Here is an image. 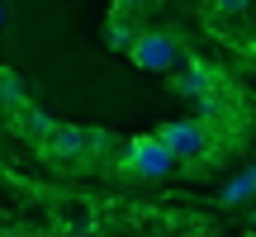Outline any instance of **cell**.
<instances>
[{
    "label": "cell",
    "instance_id": "obj_11",
    "mask_svg": "<svg viewBox=\"0 0 256 237\" xmlns=\"http://www.w3.org/2000/svg\"><path fill=\"white\" fill-rule=\"evenodd\" d=\"M114 5V14H133V10H147L152 0H110Z\"/></svg>",
    "mask_w": 256,
    "mask_h": 237
},
{
    "label": "cell",
    "instance_id": "obj_12",
    "mask_svg": "<svg viewBox=\"0 0 256 237\" xmlns=\"http://www.w3.org/2000/svg\"><path fill=\"white\" fill-rule=\"evenodd\" d=\"M0 24H5V0H0Z\"/></svg>",
    "mask_w": 256,
    "mask_h": 237
},
{
    "label": "cell",
    "instance_id": "obj_1",
    "mask_svg": "<svg viewBox=\"0 0 256 237\" xmlns=\"http://www.w3.org/2000/svg\"><path fill=\"white\" fill-rule=\"evenodd\" d=\"M124 171L142 176V180H162V176L176 171V156L162 147L156 133H142V138H133V142L124 147Z\"/></svg>",
    "mask_w": 256,
    "mask_h": 237
},
{
    "label": "cell",
    "instance_id": "obj_4",
    "mask_svg": "<svg viewBox=\"0 0 256 237\" xmlns=\"http://www.w3.org/2000/svg\"><path fill=\"white\" fill-rule=\"evenodd\" d=\"M100 142H104V133H90V128H76V124H57L38 147H43L52 162H81V156H90Z\"/></svg>",
    "mask_w": 256,
    "mask_h": 237
},
{
    "label": "cell",
    "instance_id": "obj_5",
    "mask_svg": "<svg viewBox=\"0 0 256 237\" xmlns=\"http://www.w3.org/2000/svg\"><path fill=\"white\" fill-rule=\"evenodd\" d=\"M176 62H180V72H176V90H180V95H190V100H200L204 90H214V86H218V81H214V72H209V66L200 62V57L180 52Z\"/></svg>",
    "mask_w": 256,
    "mask_h": 237
},
{
    "label": "cell",
    "instance_id": "obj_13",
    "mask_svg": "<svg viewBox=\"0 0 256 237\" xmlns=\"http://www.w3.org/2000/svg\"><path fill=\"white\" fill-rule=\"evenodd\" d=\"M252 223H256V218H252Z\"/></svg>",
    "mask_w": 256,
    "mask_h": 237
},
{
    "label": "cell",
    "instance_id": "obj_8",
    "mask_svg": "<svg viewBox=\"0 0 256 237\" xmlns=\"http://www.w3.org/2000/svg\"><path fill=\"white\" fill-rule=\"evenodd\" d=\"M252 194H256V166H247L242 176H232V180H228V185L218 190V200H223V204L232 209V204H247Z\"/></svg>",
    "mask_w": 256,
    "mask_h": 237
},
{
    "label": "cell",
    "instance_id": "obj_2",
    "mask_svg": "<svg viewBox=\"0 0 256 237\" xmlns=\"http://www.w3.org/2000/svg\"><path fill=\"white\" fill-rule=\"evenodd\" d=\"M156 138H162V147L176 162H200V156H209V133H204L200 118H166V124L156 128Z\"/></svg>",
    "mask_w": 256,
    "mask_h": 237
},
{
    "label": "cell",
    "instance_id": "obj_6",
    "mask_svg": "<svg viewBox=\"0 0 256 237\" xmlns=\"http://www.w3.org/2000/svg\"><path fill=\"white\" fill-rule=\"evenodd\" d=\"M14 128H19V133L28 138V142H43V138H48V133H52V128H57V118L48 114V110H38V104L28 100L24 110L14 114Z\"/></svg>",
    "mask_w": 256,
    "mask_h": 237
},
{
    "label": "cell",
    "instance_id": "obj_9",
    "mask_svg": "<svg viewBox=\"0 0 256 237\" xmlns=\"http://www.w3.org/2000/svg\"><path fill=\"white\" fill-rule=\"evenodd\" d=\"M133 34H138V28H133V24H124V14H114L110 24H104V43H110L114 52H128V43H133Z\"/></svg>",
    "mask_w": 256,
    "mask_h": 237
},
{
    "label": "cell",
    "instance_id": "obj_3",
    "mask_svg": "<svg viewBox=\"0 0 256 237\" xmlns=\"http://www.w3.org/2000/svg\"><path fill=\"white\" fill-rule=\"evenodd\" d=\"M128 57H133L138 72H171L176 57H180V48H176L171 34H162V28H147V34H133Z\"/></svg>",
    "mask_w": 256,
    "mask_h": 237
},
{
    "label": "cell",
    "instance_id": "obj_7",
    "mask_svg": "<svg viewBox=\"0 0 256 237\" xmlns=\"http://www.w3.org/2000/svg\"><path fill=\"white\" fill-rule=\"evenodd\" d=\"M24 104H28L24 76H19V72H10V66H0V114H10V118H14Z\"/></svg>",
    "mask_w": 256,
    "mask_h": 237
},
{
    "label": "cell",
    "instance_id": "obj_10",
    "mask_svg": "<svg viewBox=\"0 0 256 237\" xmlns=\"http://www.w3.org/2000/svg\"><path fill=\"white\" fill-rule=\"evenodd\" d=\"M209 5H214V14L238 19V14H247V10H252V0H209Z\"/></svg>",
    "mask_w": 256,
    "mask_h": 237
}]
</instances>
